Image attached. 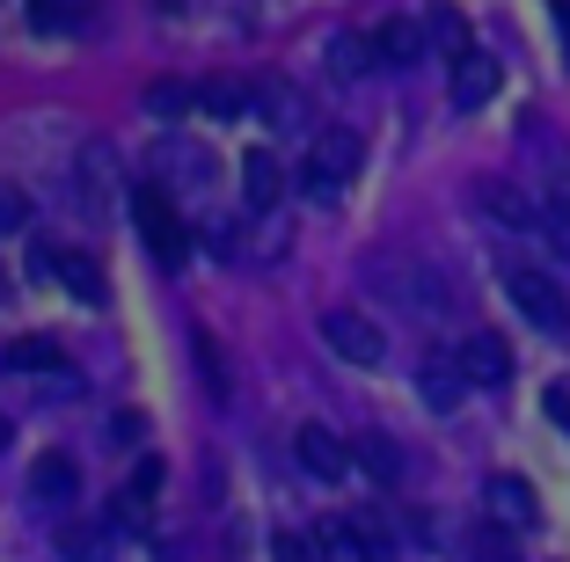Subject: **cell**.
<instances>
[{"mask_svg":"<svg viewBox=\"0 0 570 562\" xmlns=\"http://www.w3.org/2000/svg\"><path fill=\"white\" fill-rule=\"evenodd\" d=\"M358 154H366V147H358V132H352V125H322V132L307 139L301 190H307L315 205H336V198H344V183L358 176Z\"/></svg>","mask_w":570,"mask_h":562,"instance_id":"obj_1","label":"cell"},{"mask_svg":"<svg viewBox=\"0 0 570 562\" xmlns=\"http://www.w3.org/2000/svg\"><path fill=\"white\" fill-rule=\"evenodd\" d=\"M132 219H139V234H147V248H154V264H184L190 256V227L176 219V205H168V190L161 183H132Z\"/></svg>","mask_w":570,"mask_h":562,"instance_id":"obj_2","label":"cell"},{"mask_svg":"<svg viewBox=\"0 0 570 562\" xmlns=\"http://www.w3.org/2000/svg\"><path fill=\"white\" fill-rule=\"evenodd\" d=\"M366 285L395 293L403 307H417V315H439V307H446V285H439V270H424L417 256H395V248L366 264Z\"/></svg>","mask_w":570,"mask_h":562,"instance_id":"obj_3","label":"cell"},{"mask_svg":"<svg viewBox=\"0 0 570 562\" xmlns=\"http://www.w3.org/2000/svg\"><path fill=\"white\" fill-rule=\"evenodd\" d=\"M504 293H512V307H520L534 329H563L570 322V299H563V285L549 278V270H534V264H504Z\"/></svg>","mask_w":570,"mask_h":562,"instance_id":"obj_4","label":"cell"},{"mask_svg":"<svg viewBox=\"0 0 570 562\" xmlns=\"http://www.w3.org/2000/svg\"><path fill=\"white\" fill-rule=\"evenodd\" d=\"M322 344L344 365H366V373L387 358V329L373 315H358V307H330V315H322Z\"/></svg>","mask_w":570,"mask_h":562,"instance_id":"obj_5","label":"cell"},{"mask_svg":"<svg viewBox=\"0 0 570 562\" xmlns=\"http://www.w3.org/2000/svg\"><path fill=\"white\" fill-rule=\"evenodd\" d=\"M322 548H330L336 562H395V541H387V526L381 519H366V512H336V519H322Z\"/></svg>","mask_w":570,"mask_h":562,"instance_id":"obj_6","label":"cell"},{"mask_svg":"<svg viewBox=\"0 0 570 562\" xmlns=\"http://www.w3.org/2000/svg\"><path fill=\"white\" fill-rule=\"evenodd\" d=\"M37 264H45L51 278L67 285L81 307H102V299H110V278H102V264L88 256V248H59V241H45V248H37Z\"/></svg>","mask_w":570,"mask_h":562,"instance_id":"obj_7","label":"cell"},{"mask_svg":"<svg viewBox=\"0 0 570 562\" xmlns=\"http://www.w3.org/2000/svg\"><path fill=\"white\" fill-rule=\"evenodd\" d=\"M475 205H483L498 227H520V234H541V205L527 198L520 183H504V176H483L475 183Z\"/></svg>","mask_w":570,"mask_h":562,"instance_id":"obj_8","label":"cell"},{"mask_svg":"<svg viewBox=\"0 0 570 562\" xmlns=\"http://www.w3.org/2000/svg\"><path fill=\"white\" fill-rule=\"evenodd\" d=\"M293 453H301V467H307L315 482H344V475H352V461H358V453L344 446L336 431H322V424H301V438H293Z\"/></svg>","mask_w":570,"mask_h":562,"instance_id":"obj_9","label":"cell"},{"mask_svg":"<svg viewBox=\"0 0 570 562\" xmlns=\"http://www.w3.org/2000/svg\"><path fill=\"white\" fill-rule=\"evenodd\" d=\"M110 183H118V154H110V147H81V168H73V198H81L88 219L110 213Z\"/></svg>","mask_w":570,"mask_h":562,"instance_id":"obj_10","label":"cell"},{"mask_svg":"<svg viewBox=\"0 0 570 562\" xmlns=\"http://www.w3.org/2000/svg\"><path fill=\"white\" fill-rule=\"evenodd\" d=\"M453 358H461L469 387H504V381H512V351H504V336H490V329H475Z\"/></svg>","mask_w":570,"mask_h":562,"instance_id":"obj_11","label":"cell"},{"mask_svg":"<svg viewBox=\"0 0 570 562\" xmlns=\"http://www.w3.org/2000/svg\"><path fill=\"white\" fill-rule=\"evenodd\" d=\"M30 496L37 504H73L81 496V467H73V453H37V467H30Z\"/></svg>","mask_w":570,"mask_h":562,"instance_id":"obj_12","label":"cell"},{"mask_svg":"<svg viewBox=\"0 0 570 562\" xmlns=\"http://www.w3.org/2000/svg\"><path fill=\"white\" fill-rule=\"evenodd\" d=\"M498 96V59L490 51H461L453 59V110H483Z\"/></svg>","mask_w":570,"mask_h":562,"instance_id":"obj_13","label":"cell"},{"mask_svg":"<svg viewBox=\"0 0 570 562\" xmlns=\"http://www.w3.org/2000/svg\"><path fill=\"white\" fill-rule=\"evenodd\" d=\"M483 512L498 519V526H534L541 504H534V490H527L520 475H490L483 482Z\"/></svg>","mask_w":570,"mask_h":562,"instance_id":"obj_14","label":"cell"},{"mask_svg":"<svg viewBox=\"0 0 570 562\" xmlns=\"http://www.w3.org/2000/svg\"><path fill=\"white\" fill-rule=\"evenodd\" d=\"M373 45H381V67H417L424 45H432V30H424V16H395L373 30Z\"/></svg>","mask_w":570,"mask_h":562,"instance_id":"obj_15","label":"cell"},{"mask_svg":"<svg viewBox=\"0 0 570 562\" xmlns=\"http://www.w3.org/2000/svg\"><path fill=\"white\" fill-rule=\"evenodd\" d=\"M461 387H469L461 358H453V351H424V365H417V395L432 402V410H453V402H461Z\"/></svg>","mask_w":570,"mask_h":562,"instance_id":"obj_16","label":"cell"},{"mask_svg":"<svg viewBox=\"0 0 570 562\" xmlns=\"http://www.w3.org/2000/svg\"><path fill=\"white\" fill-rule=\"evenodd\" d=\"M242 198H249V213H271V205L285 198V168H278V154L256 147L249 161H242Z\"/></svg>","mask_w":570,"mask_h":562,"instance_id":"obj_17","label":"cell"},{"mask_svg":"<svg viewBox=\"0 0 570 562\" xmlns=\"http://www.w3.org/2000/svg\"><path fill=\"white\" fill-rule=\"evenodd\" d=\"M358 467H366L373 482H381V490H403V446H395V438H387V431H366V438H358Z\"/></svg>","mask_w":570,"mask_h":562,"instance_id":"obj_18","label":"cell"},{"mask_svg":"<svg viewBox=\"0 0 570 562\" xmlns=\"http://www.w3.org/2000/svg\"><path fill=\"white\" fill-rule=\"evenodd\" d=\"M59 555L67 562H110V526H96V519H59Z\"/></svg>","mask_w":570,"mask_h":562,"instance_id":"obj_19","label":"cell"},{"mask_svg":"<svg viewBox=\"0 0 570 562\" xmlns=\"http://www.w3.org/2000/svg\"><path fill=\"white\" fill-rule=\"evenodd\" d=\"M330 67H336V81H358V73L381 67V45H373V37H336V45H330Z\"/></svg>","mask_w":570,"mask_h":562,"instance_id":"obj_20","label":"cell"},{"mask_svg":"<svg viewBox=\"0 0 570 562\" xmlns=\"http://www.w3.org/2000/svg\"><path fill=\"white\" fill-rule=\"evenodd\" d=\"M424 30H432V45L446 51V59H461V51H469V22L453 16L446 0H432V8H424Z\"/></svg>","mask_w":570,"mask_h":562,"instance_id":"obj_21","label":"cell"},{"mask_svg":"<svg viewBox=\"0 0 570 562\" xmlns=\"http://www.w3.org/2000/svg\"><path fill=\"white\" fill-rule=\"evenodd\" d=\"M0 358L16 365V373H51V365H59V344H51V336H16Z\"/></svg>","mask_w":570,"mask_h":562,"instance_id":"obj_22","label":"cell"},{"mask_svg":"<svg viewBox=\"0 0 570 562\" xmlns=\"http://www.w3.org/2000/svg\"><path fill=\"white\" fill-rule=\"evenodd\" d=\"M256 102H264L271 117H278L285 132H307V110H301V96H293V88L285 81H271V88H256Z\"/></svg>","mask_w":570,"mask_h":562,"instance_id":"obj_23","label":"cell"},{"mask_svg":"<svg viewBox=\"0 0 570 562\" xmlns=\"http://www.w3.org/2000/svg\"><path fill=\"white\" fill-rule=\"evenodd\" d=\"M469 555L475 562H520V555H512V526H498V519H490V526H475Z\"/></svg>","mask_w":570,"mask_h":562,"instance_id":"obj_24","label":"cell"},{"mask_svg":"<svg viewBox=\"0 0 570 562\" xmlns=\"http://www.w3.org/2000/svg\"><path fill=\"white\" fill-rule=\"evenodd\" d=\"M271 555L278 562H330V548H322V533H278Z\"/></svg>","mask_w":570,"mask_h":562,"instance_id":"obj_25","label":"cell"},{"mask_svg":"<svg viewBox=\"0 0 570 562\" xmlns=\"http://www.w3.org/2000/svg\"><path fill=\"white\" fill-rule=\"evenodd\" d=\"M541 234H549V248L570 264V205H541Z\"/></svg>","mask_w":570,"mask_h":562,"instance_id":"obj_26","label":"cell"},{"mask_svg":"<svg viewBox=\"0 0 570 562\" xmlns=\"http://www.w3.org/2000/svg\"><path fill=\"white\" fill-rule=\"evenodd\" d=\"M16 227H30V198L16 183H0V234H16Z\"/></svg>","mask_w":570,"mask_h":562,"instance_id":"obj_27","label":"cell"},{"mask_svg":"<svg viewBox=\"0 0 570 562\" xmlns=\"http://www.w3.org/2000/svg\"><path fill=\"white\" fill-rule=\"evenodd\" d=\"M190 102H198V88H176V81H161V88H154V96H147V110H190Z\"/></svg>","mask_w":570,"mask_h":562,"instance_id":"obj_28","label":"cell"},{"mask_svg":"<svg viewBox=\"0 0 570 562\" xmlns=\"http://www.w3.org/2000/svg\"><path fill=\"white\" fill-rule=\"evenodd\" d=\"M541 410H549V424H556V431H570V381H549Z\"/></svg>","mask_w":570,"mask_h":562,"instance_id":"obj_29","label":"cell"},{"mask_svg":"<svg viewBox=\"0 0 570 562\" xmlns=\"http://www.w3.org/2000/svg\"><path fill=\"white\" fill-rule=\"evenodd\" d=\"M198 102H205V110H219V117H235V110H242V102H249V96H242V88H227V81H219V88H198Z\"/></svg>","mask_w":570,"mask_h":562,"instance_id":"obj_30","label":"cell"},{"mask_svg":"<svg viewBox=\"0 0 570 562\" xmlns=\"http://www.w3.org/2000/svg\"><path fill=\"white\" fill-rule=\"evenodd\" d=\"M139 431H147V424H139V410H118V424H110V438H118V446H132Z\"/></svg>","mask_w":570,"mask_h":562,"instance_id":"obj_31","label":"cell"},{"mask_svg":"<svg viewBox=\"0 0 570 562\" xmlns=\"http://www.w3.org/2000/svg\"><path fill=\"white\" fill-rule=\"evenodd\" d=\"M556 30H563V51H570V0H556Z\"/></svg>","mask_w":570,"mask_h":562,"instance_id":"obj_32","label":"cell"},{"mask_svg":"<svg viewBox=\"0 0 570 562\" xmlns=\"http://www.w3.org/2000/svg\"><path fill=\"white\" fill-rule=\"evenodd\" d=\"M8 438H16V424H8V416H0V453H8Z\"/></svg>","mask_w":570,"mask_h":562,"instance_id":"obj_33","label":"cell"},{"mask_svg":"<svg viewBox=\"0 0 570 562\" xmlns=\"http://www.w3.org/2000/svg\"><path fill=\"white\" fill-rule=\"evenodd\" d=\"M0 299H8V270H0Z\"/></svg>","mask_w":570,"mask_h":562,"instance_id":"obj_34","label":"cell"},{"mask_svg":"<svg viewBox=\"0 0 570 562\" xmlns=\"http://www.w3.org/2000/svg\"><path fill=\"white\" fill-rule=\"evenodd\" d=\"M161 8H184V0H161Z\"/></svg>","mask_w":570,"mask_h":562,"instance_id":"obj_35","label":"cell"}]
</instances>
